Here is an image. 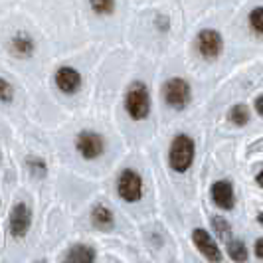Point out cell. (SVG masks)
I'll return each instance as SVG.
<instances>
[{"label":"cell","mask_w":263,"mask_h":263,"mask_svg":"<svg viewBox=\"0 0 263 263\" xmlns=\"http://www.w3.org/2000/svg\"><path fill=\"white\" fill-rule=\"evenodd\" d=\"M26 164L30 166V172H32V174H36V176H46V172H48L46 162L38 157H28Z\"/></svg>","instance_id":"cell-19"},{"label":"cell","mask_w":263,"mask_h":263,"mask_svg":"<svg viewBox=\"0 0 263 263\" xmlns=\"http://www.w3.org/2000/svg\"><path fill=\"white\" fill-rule=\"evenodd\" d=\"M34 40L30 38L28 34L24 32H20V34H16L12 40H10V52L16 55V58H20V60H26L30 58L32 53H34Z\"/></svg>","instance_id":"cell-13"},{"label":"cell","mask_w":263,"mask_h":263,"mask_svg":"<svg viewBox=\"0 0 263 263\" xmlns=\"http://www.w3.org/2000/svg\"><path fill=\"white\" fill-rule=\"evenodd\" d=\"M89 6L99 16H109L115 10V0H89Z\"/></svg>","instance_id":"cell-17"},{"label":"cell","mask_w":263,"mask_h":263,"mask_svg":"<svg viewBox=\"0 0 263 263\" xmlns=\"http://www.w3.org/2000/svg\"><path fill=\"white\" fill-rule=\"evenodd\" d=\"M62 263H95V250L91 246H85V243L71 246L66 251Z\"/></svg>","instance_id":"cell-11"},{"label":"cell","mask_w":263,"mask_h":263,"mask_svg":"<svg viewBox=\"0 0 263 263\" xmlns=\"http://www.w3.org/2000/svg\"><path fill=\"white\" fill-rule=\"evenodd\" d=\"M255 182H257V184H259V186H261V188H263V171L259 172L257 176H255Z\"/></svg>","instance_id":"cell-23"},{"label":"cell","mask_w":263,"mask_h":263,"mask_svg":"<svg viewBox=\"0 0 263 263\" xmlns=\"http://www.w3.org/2000/svg\"><path fill=\"white\" fill-rule=\"evenodd\" d=\"M255 111L263 117V95H259V97L255 99Z\"/></svg>","instance_id":"cell-22"},{"label":"cell","mask_w":263,"mask_h":263,"mask_svg":"<svg viewBox=\"0 0 263 263\" xmlns=\"http://www.w3.org/2000/svg\"><path fill=\"white\" fill-rule=\"evenodd\" d=\"M162 97L166 101V105L176 109V111H182L188 107L190 99H192V89H190V83L182 78H172L164 83L162 87Z\"/></svg>","instance_id":"cell-3"},{"label":"cell","mask_w":263,"mask_h":263,"mask_svg":"<svg viewBox=\"0 0 263 263\" xmlns=\"http://www.w3.org/2000/svg\"><path fill=\"white\" fill-rule=\"evenodd\" d=\"M194 153H196V145L192 141V137H188L184 133L176 135L171 143V151H168V162L174 172L184 174L192 162H194Z\"/></svg>","instance_id":"cell-1"},{"label":"cell","mask_w":263,"mask_h":263,"mask_svg":"<svg viewBox=\"0 0 263 263\" xmlns=\"http://www.w3.org/2000/svg\"><path fill=\"white\" fill-rule=\"evenodd\" d=\"M257 220H259V222H263V212L259 214V218H257Z\"/></svg>","instance_id":"cell-24"},{"label":"cell","mask_w":263,"mask_h":263,"mask_svg":"<svg viewBox=\"0 0 263 263\" xmlns=\"http://www.w3.org/2000/svg\"><path fill=\"white\" fill-rule=\"evenodd\" d=\"M8 226H10V232L14 237H24L28 234V230L32 226V212L24 202H18L12 206Z\"/></svg>","instance_id":"cell-8"},{"label":"cell","mask_w":263,"mask_h":263,"mask_svg":"<svg viewBox=\"0 0 263 263\" xmlns=\"http://www.w3.org/2000/svg\"><path fill=\"white\" fill-rule=\"evenodd\" d=\"M36 263H46V261H36Z\"/></svg>","instance_id":"cell-25"},{"label":"cell","mask_w":263,"mask_h":263,"mask_svg":"<svg viewBox=\"0 0 263 263\" xmlns=\"http://www.w3.org/2000/svg\"><path fill=\"white\" fill-rule=\"evenodd\" d=\"M125 109L129 117L135 121H143L151 113V93L143 81H133L125 95Z\"/></svg>","instance_id":"cell-2"},{"label":"cell","mask_w":263,"mask_h":263,"mask_svg":"<svg viewBox=\"0 0 263 263\" xmlns=\"http://www.w3.org/2000/svg\"><path fill=\"white\" fill-rule=\"evenodd\" d=\"M250 28L257 36H263V6H257L250 12Z\"/></svg>","instance_id":"cell-18"},{"label":"cell","mask_w":263,"mask_h":263,"mask_svg":"<svg viewBox=\"0 0 263 263\" xmlns=\"http://www.w3.org/2000/svg\"><path fill=\"white\" fill-rule=\"evenodd\" d=\"M253 251H255V255L263 259V237H259L257 241H255V246H253Z\"/></svg>","instance_id":"cell-21"},{"label":"cell","mask_w":263,"mask_h":263,"mask_svg":"<svg viewBox=\"0 0 263 263\" xmlns=\"http://www.w3.org/2000/svg\"><path fill=\"white\" fill-rule=\"evenodd\" d=\"M117 192L125 202H139L143 196V178L133 168H125L119 174Z\"/></svg>","instance_id":"cell-4"},{"label":"cell","mask_w":263,"mask_h":263,"mask_svg":"<svg viewBox=\"0 0 263 263\" xmlns=\"http://www.w3.org/2000/svg\"><path fill=\"white\" fill-rule=\"evenodd\" d=\"M192 241H194V246L198 248V251H200L210 263L222 261V251H220L218 243H216V239L210 236L208 230L196 228V230L192 232Z\"/></svg>","instance_id":"cell-7"},{"label":"cell","mask_w":263,"mask_h":263,"mask_svg":"<svg viewBox=\"0 0 263 263\" xmlns=\"http://www.w3.org/2000/svg\"><path fill=\"white\" fill-rule=\"evenodd\" d=\"M212 228H214V232L218 234V237H222V239L228 241V237L232 234V226H230V222H228L226 218L214 216V218H212Z\"/></svg>","instance_id":"cell-16"},{"label":"cell","mask_w":263,"mask_h":263,"mask_svg":"<svg viewBox=\"0 0 263 263\" xmlns=\"http://www.w3.org/2000/svg\"><path fill=\"white\" fill-rule=\"evenodd\" d=\"M91 224L101 232H111L115 228V216L103 204H97L91 212Z\"/></svg>","instance_id":"cell-12"},{"label":"cell","mask_w":263,"mask_h":263,"mask_svg":"<svg viewBox=\"0 0 263 263\" xmlns=\"http://www.w3.org/2000/svg\"><path fill=\"white\" fill-rule=\"evenodd\" d=\"M14 99V87L10 81L0 78V103H10Z\"/></svg>","instance_id":"cell-20"},{"label":"cell","mask_w":263,"mask_h":263,"mask_svg":"<svg viewBox=\"0 0 263 263\" xmlns=\"http://www.w3.org/2000/svg\"><path fill=\"white\" fill-rule=\"evenodd\" d=\"M76 148L85 160H95L103 155L105 151V141L99 133L93 131H81L76 137Z\"/></svg>","instance_id":"cell-5"},{"label":"cell","mask_w":263,"mask_h":263,"mask_svg":"<svg viewBox=\"0 0 263 263\" xmlns=\"http://www.w3.org/2000/svg\"><path fill=\"white\" fill-rule=\"evenodd\" d=\"M196 44H198V52H200V55L204 60H218L222 50H224V38H222V34L218 30H210V28H206V30H202L198 34Z\"/></svg>","instance_id":"cell-6"},{"label":"cell","mask_w":263,"mask_h":263,"mask_svg":"<svg viewBox=\"0 0 263 263\" xmlns=\"http://www.w3.org/2000/svg\"><path fill=\"white\" fill-rule=\"evenodd\" d=\"M230 121L237 125V127H243L250 123V111L243 103H236V105L230 109Z\"/></svg>","instance_id":"cell-15"},{"label":"cell","mask_w":263,"mask_h":263,"mask_svg":"<svg viewBox=\"0 0 263 263\" xmlns=\"http://www.w3.org/2000/svg\"><path fill=\"white\" fill-rule=\"evenodd\" d=\"M228 255L236 263H248V248L241 239H228Z\"/></svg>","instance_id":"cell-14"},{"label":"cell","mask_w":263,"mask_h":263,"mask_svg":"<svg viewBox=\"0 0 263 263\" xmlns=\"http://www.w3.org/2000/svg\"><path fill=\"white\" fill-rule=\"evenodd\" d=\"M212 198L220 210H232L236 206V192L230 180H218L212 184Z\"/></svg>","instance_id":"cell-10"},{"label":"cell","mask_w":263,"mask_h":263,"mask_svg":"<svg viewBox=\"0 0 263 263\" xmlns=\"http://www.w3.org/2000/svg\"><path fill=\"white\" fill-rule=\"evenodd\" d=\"M55 85L58 89L66 95H73L79 91L81 87V73H79L76 67L64 66L55 71Z\"/></svg>","instance_id":"cell-9"}]
</instances>
